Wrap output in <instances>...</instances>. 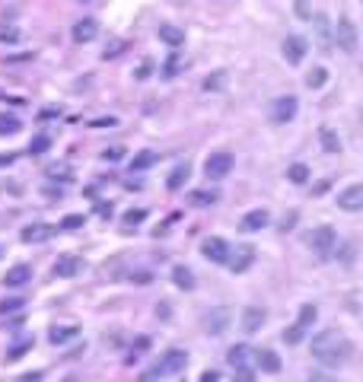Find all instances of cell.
<instances>
[{"instance_id": "6da1fadb", "label": "cell", "mask_w": 363, "mask_h": 382, "mask_svg": "<svg viewBox=\"0 0 363 382\" xmlns=\"http://www.w3.org/2000/svg\"><path fill=\"white\" fill-rule=\"evenodd\" d=\"M309 351H312V357L322 360L325 367L338 369L341 363H348V360L354 357V341H350L348 335H341L338 328H325L309 341Z\"/></svg>"}, {"instance_id": "7a4b0ae2", "label": "cell", "mask_w": 363, "mask_h": 382, "mask_svg": "<svg viewBox=\"0 0 363 382\" xmlns=\"http://www.w3.org/2000/svg\"><path fill=\"white\" fill-rule=\"evenodd\" d=\"M185 367H188V353L182 351V347H172V351L163 353L153 367H147L144 373L137 376V382H156V379H163V376H179Z\"/></svg>"}, {"instance_id": "3957f363", "label": "cell", "mask_w": 363, "mask_h": 382, "mask_svg": "<svg viewBox=\"0 0 363 382\" xmlns=\"http://www.w3.org/2000/svg\"><path fill=\"white\" fill-rule=\"evenodd\" d=\"M302 242H306L318 258H332L334 242H338V232H334L332 226H316V230L306 232V239H302Z\"/></svg>"}, {"instance_id": "277c9868", "label": "cell", "mask_w": 363, "mask_h": 382, "mask_svg": "<svg viewBox=\"0 0 363 382\" xmlns=\"http://www.w3.org/2000/svg\"><path fill=\"white\" fill-rule=\"evenodd\" d=\"M233 166H236V159H233V153H227V150H217V153H211V157L204 159V175L211 182H217V179H227L229 173H233Z\"/></svg>"}, {"instance_id": "5b68a950", "label": "cell", "mask_w": 363, "mask_h": 382, "mask_svg": "<svg viewBox=\"0 0 363 382\" xmlns=\"http://www.w3.org/2000/svg\"><path fill=\"white\" fill-rule=\"evenodd\" d=\"M83 268H86L83 255H74V252L58 255V258H54V264H51V278L70 280V278H76V274H80V271H83Z\"/></svg>"}, {"instance_id": "8992f818", "label": "cell", "mask_w": 363, "mask_h": 382, "mask_svg": "<svg viewBox=\"0 0 363 382\" xmlns=\"http://www.w3.org/2000/svg\"><path fill=\"white\" fill-rule=\"evenodd\" d=\"M300 112V99L296 96H277L271 102V121L274 125H290Z\"/></svg>"}, {"instance_id": "52a82bcc", "label": "cell", "mask_w": 363, "mask_h": 382, "mask_svg": "<svg viewBox=\"0 0 363 382\" xmlns=\"http://www.w3.org/2000/svg\"><path fill=\"white\" fill-rule=\"evenodd\" d=\"M229 252H233V246H229L223 236H207V239L201 242V255H204L207 262H213V264H227Z\"/></svg>"}, {"instance_id": "ba28073f", "label": "cell", "mask_w": 363, "mask_h": 382, "mask_svg": "<svg viewBox=\"0 0 363 382\" xmlns=\"http://www.w3.org/2000/svg\"><path fill=\"white\" fill-rule=\"evenodd\" d=\"M201 328H204L207 335H223V331L229 328V309L227 306L207 309V312L201 315Z\"/></svg>"}, {"instance_id": "9c48e42d", "label": "cell", "mask_w": 363, "mask_h": 382, "mask_svg": "<svg viewBox=\"0 0 363 382\" xmlns=\"http://www.w3.org/2000/svg\"><path fill=\"white\" fill-rule=\"evenodd\" d=\"M255 246H236V252H229V258H227V264H229V271L233 274H245V271L255 264Z\"/></svg>"}, {"instance_id": "30bf717a", "label": "cell", "mask_w": 363, "mask_h": 382, "mask_svg": "<svg viewBox=\"0 0 363 382\" xmlns=\"http://www.w3.org/2000/svg\"><path fill=\"white\" fill-rule=\"evenodd\" d=\"M334 38H338V45L344 48V51H350L354 54L357 51V26L350 23V16H341L338 19V26H334Z\"/></svg>"}, {"instance_id": "8fae6325", "label": "cell", "mask_w": 363, "mask_h": 382, "mask_svg": "<svg viewBox=\"0 0 363 382\" xmlns=\"http://www.w3.org/2000/svg\"><path fill=\"white\" fill-rule=\"evenodd\" d=\"M54 232H58V226H51V223H29L19 230V239H23L26 246H38V242L51 239Z\"/></svg>"}, {"instance_id": "7c38bea8", "label": "cell", "mask_w": 363, "mask_h": 382, "mask_svg": "<svg viewBox=\"0 0 363 382\" xmlns=\"http://www.w3.org/2000/svg\"><path fill=\"white\" fill-rule=\"evenodd\" d=\"M280 51H284L287 64H302V58H306V51H309V42H306L302 35H287L284 38V45H280Z\"/></svg>"}, {"instance_id": "4fadbf2b", "label": "cell", "mask_w": 363, "mask_h": 382, "mask_svg": "<svg viewBox=\"0 0 363 382\" xmlns=\"http://www.w3.org/2000/svg\"><path fill=\"white\" fill-rule=\"evenodd\" d=\"M268 226H271V214H268L265 207L249 210V214L239 220V232H261V230H268Z\"/></svg>"}, {"instance_id": "5bb4252c", "label": "cell", "mask_w": 363, "mask_h": 382, "mask_svg": "<svg viewBox=\"0 0 363 382\" xmlns=\"http://www.w3.org/2000/svg\"><path fill=\"white\" fill-rule=\"evenodd\" d=\"M252 363H255L261 373H271V376H277L280 369H284V363H280V353L277 351H268V347H261V351L252 353Z\"/></svg>"}, {"instance_id": "9a60e30c", "label": "cell", "mask_w": 363, "mask_h": 382, "mask_svg": "<svg viewBox=\"0 0 363 382\" xmlns=\"http://www.w3.org/2000/svg\"><path fill=\"white\" fill-rule=\"evenodd\" d=\"M338 207L348 210V214L363 210V185H360V182H354V185H348L344 191H341V195H338Z\"/></svg>"}, {"instance_id": "2e32d148", "label": "cell", "mask_w": 363, "mask_h": 382, "mask_svg": "<svg viewBox=\"0 0 363 382\" xmlns=\"http://www.w3.org/2000/svg\"><path fill=\"white\" fill-rule=\"evenodd\" d=\"M265 319H268V312L261 306H245L242 309V331H245V335H255V331H261Z\"/></svg>"}, {"instance_id": "e0dca14e", "label": "cell", "mask_w": 363, "mask_h": 382, "mask_svg": "<svg viewBox=\"0 0 363 382\" xmlns=\"http://www.w3.org/2000/svg\"><path fill=\"white\" fill-rule=\"evenodd\" d=\"M70 35H74V42L86 45V42H92V38L99 35V23H96V19H92V16H83V19H76V23H74Z\"/></svg>"}, {"instance_id": "ac0fdd59", "label": "cell", "mask_w": 363, "mask_h": 382, "mask_svg": "<svg viewBox=\"0 0 363 382\" xmlns=\"http://www.w3.org/2000/svg\"><path fill=\"white\" fill-rule=\"evenodd\" d=\"M76 335H80V325H51V328H48V341H51L54 347H64L67 341H74Z\"/></svg>"}, {"instance_id": "d6986e66", "label": "cell", "mask_w": 363, "mask_h": 382, "mask_svg": "<svg viewBox=\"0 0 363 382\" xmlns=\"http://www.w3.org/2000/svg\"><path fill=\"white\" fill-rule=\"evenodd\" d=\"M32 280V264H13L3 274V287H23Z\"/></svg>"}, {"instance_id": "ffe728a7", "label": "cell", "mask_w": 363, "mask_h": 382, "mask_svg": "<svg viewBox=\"0 0 363 382\" xmlns=\"http://www.w3.org/2000/svg\"><path fill=\"white\" fill-rule=\"evenodd\" d=\"M217 201H220L217 188H195V191H188V204H191V207H213Z\"/></svg>"}, {"instance_id": "44dd1931", "label": "cell", "mask_w": 363, "mask_h": 382, "mask_svg": "<svg viewBox=\"0 0 363 382\" xmlns=\"http://www.w3.org/2000/svg\"><path fill=\"white\" fill-rule=\"evenodd\" d=\"M156 35L163 38V42H166L169 48H179V45H185V29H179V26H172V23H159Z\"/></svg>"}, {"instance_id": "7402d4cb", "label": "cell", "mask_w": 363, "mask_h": 382, "mask_svg": "<svg viewBox=\"0 0 363 382\" xmlns=\"http://www.w3.org/2000/svg\"><path fill=\"white\" fill-rule=\"evenodd\" d=\"M188 179H191V166L179 163V166H172V173H169V179H166V188L169 191H182Z\"/></svg>"}, {"instance_id": "603a6c76", "label": "cell", "mask_w": 363, "mask_h": 382, "mask_svg": "<svg viewBox=\"0 0 363 382\" xmlns=\"http://www.w3.org/2000/svg\"><path fill=\"white\" fill-rule=\"evenodd\" d=\"M172 284L185 293L195 290V274H191L188 264H172Z\"/></svg>"}, {"instance_id": "cb8c5ba5", "label": "cell", "mask_w": 363, "mask_h": 382, "mask_svg": "<svg viewBox=\"0 0 363 382\" xmlns=\"http://www.w3.org/2000/svg\"><path fill=\"white\" fill-rule=\"evenodd\" d=\"M159 163V153H153V150H140V153H134L131 157V173H147V169H153V166Z\"/></svg>"}, {"instance_id": "d4e9b609", "label": "cell", "mask_w": 363, "mask_h": 382, "mask_svg": "<svg viewBox=\"0 0 363 382\" xmlns=\"http://www.w3.org/2000/svg\"><path fill=\"white\" fill-rule=\"evenodd\" d=\"M252 347L249 344H233L227 351V360H229V367H252Z\"/></svg>"}, {"instance_id": "484cf974", "label": "cell", "mask_w": 363, "mask_h": 382, "mask_svg": "<svg viewBox=\"0 0 363 382\" xmlns=\"http://www.w3.org/2000/svg\"><path fill=\"white\" fill-rule=\"evenodd\" d=\"M338 255V262L344 264V268H354V258H357V242L354 239H344V242H334V252Z\"/></svg>"}, {"instance_id": "4316f807", "label": "cell", "mask_w": 363, "mask_h": 382, "mask_svg": "<svg viewBox=\"0 0 363 382\" xmlns=\"http://www.w3.org/2000/svg\"><path fill=\"white\" fill-rule=\"evenodd\" d=\"M150 347H153V337L150 335H137L134 341H131V351H128V357H124V360H128V363H137V357H144Z\"/></svg>"}, {"instance_id": "83f0119b", "label": "cell", "mask_w": 363, "mask_h": 382, "mask_svg": "<svg viewBox=\"0 0 363 382\" xmlns=\"http://www.w3.org/2000/svg\"><path fill=\"white\" fill-rule=\"evenodd\" d=\"M32 347H35V337H19L13 347H7V357H3V360H7V363H16V360L26 357Z\"/></svg>"}, {"instance_id": "f1b7e54d", "label": "cell", "mask_w": 363, "mask_h": 382, "mask_svg": "<svg viewBox=\"0 0 363 382\" xmlns=\"http://www.w3.org/2000/svg\"><path fill=\"white\" fill-rule=\"evenodd\" d=\"M316 319H318V309L312 306V303H302V306H300V315H296V328L309 331L312 325H316Z\"/></svg>"}, {"instance_id": "f546056e", "label": "cell", "mask_w": 363, "mask_h": 382, "mask_svg": "<svg viewBox=\"0 0 363 382\" xmlns=\"http://www.w3.org/2000/svg\"><path fill=\"white\" fill-rule=\"evenodd\" d=\"M318 143H322V150L325 153H341V137H338V131H332V127H322V131H318Z\"/></svg>"}, {"instance_id": "4dcf8cb0", "label": "cell", "mask_w": 363, "mask_h": 382, "mask_svg": "<svg viewBox=\"0 0 363 382\" xmlns=\"http://www.w3.org/2000/svg\"><path fill=\"white\" fill-rule=\"evenodd\" d=\"M45 175L51 182H60V185H67V182H74V173H70V166L67 163H51L45 169Z\"/></svg>"}, {"instance_id": "1f68e13d", "label": "cell", "mask_w": 363, "mask_h": 382, "mask_svg": "<svg viewBox=\"0 0 363 382\" xmlns=\"http://www.w3.org/2000/svg\"><path fill=\"white\" fill-rule=\"evenodd\" d=\"M182 67H185V61H182V54H169L166 61H163V70H159V74L166 77V80H172V77H179L182 74Z\"/></svg>"}, {"instance_id": "d6a6232c", "label": "cell", "mask_w": 363, "mask_h": 382, "mask_svg": "<svg viewBox=\"0 0 363 382\" xmlns=\"http://www.w3.org/2000/svg\"><path fill=\"white\" fill-rule=\"evenodd\" d=\"M147 217H150V214H147L144 207H131L128 214L121 217V226H124V230H134V226H144Z\"/></svg>"}, {"instance_id": "836d02e7", "label": "cell", "mask_w": 363, "mask_h": 382, "mask_svg": "<svg viewBox=\"0 0 363 382\" xmlns=\"http://www.w3.org/2000/svg\"><path fill=\"white\" fill-rule=\"evenodd\" d=\"M26 303H29V296H3V300H0V315L19 312V309H26Z\"/></svg>"}, {"instance_id": "e575fe53", "label": "cell", "mask_w": 363, "mask_h": 382, "mask_svg": "<svg viewBox=\"0 0 363 382\" xmlns=\"http://www.w3.org/2000/svg\"><path fill=\"white\" fill-rule=\"evenodd\" d=\"M287 179L293 182V185H306V182H309V166H306V163H293L287 169Z\"/></svg>"}, {"instance_id": "d590c367", "label": "cell", "mask_w": 363, "mask_h": 382, "mask_svg": "<svg viewBox=\"0 0 363 382\" xmlns=\"http://www.w3.org/2000/svg\"><path fill=\"white\" fill-rule=\"evenodd\" d=\"M23 131V121L16 118V115H0V134H19Z\"/></svg>"}, {"instance_id": "8d00e7d4", "label": "cell", "mask_w": 363, "mask_h": 382, "mask_svg": "<svg viewBox=\"0 0 363 382\" xmlns=\"http://www.w3.org/2000/svg\"><path fill=\"white\" fill-rule=\"evenodd\" d=\"M51 137L48 134H38V137H32V143H29V157H42V153H48L51 150Z\"/></svg>"}, {"instance_id": "74e56055", "label": "cell", "mask_w": 363, "mask_h": 382, "mask_svg": "<svg viewBox=\"0 0 363 382\" xmlns=\"http://www.w3.org/2000/svg\"><path fill=\"white\" fill-rule=\"evenodd\" d=\"M201 86H204V93H220L223 86H227V74H223V70H217V74L204 77V83H201Z\"/></svg>"}, {"instance_id": "f35d334b", "label": "cell", "mask_w": 363, "mask_h": 382, "mask_svg": "<svg viewBox=\"0 0 363 382\" xmlns=\"http://www.w3.org/2000/svg\"><path fill=\"white\" fill-rule=\"evenodd\" d=\"M325 80H328L325 67H312L309 74H306V86H309V90H322V86H325Z\"/></svg>"}, {"instance_id": "ab89813d", "label": "cell", "mask_w": 363, "mask_h": 382, "mask_svg": "<svg viewBox=\"0 0 363 382\" xmlns=\"http://www.w3.org/2000/svg\"><path fill=\"white\" fill-rule=\"evenodd\" d=\"M83 223H86V217L83 214H67V217L58 223V230H64V232H74V230H83Z\"/></svg>"}, {"instance_id": "60d3db41", "label": "cell", "mask_w": 363, "mask_h": 382, "mask_svg": "<svg viewBox=\"0 0 363 382\" xmlns=\"http://www.w3.org/2000/svg\"><path fill=\"white\" fill-rule=\"evenodd\" d=\"M284 344H302V341H306V331L302 328H296V325H290V328H284Z\"/></svg>"}, {"instance_id": "b9f144b4", "label": "cell", "mask_w": 363, "mask_h": 382, "mask_svg": "<svg viewBox=\"0 0 363 382\" xmlns=\"http://www.w3.org/2000/svg\"><path fill=\"white\" fill-rule=\"evenodd\" d=\"M296 223H300V210H287V214H284V220L277 223V230L280 232H290V230H296Z\"/></svg>"}, {"instance_id": "7bdbcfd3", "label": "cell", "mask_w": 363, "mask_h": 382, "mask_svg": "<svg viewBox=\"0 0 363 382\" xmlns=\"http://www.w3.org/2000/svg\"><path fill=\"white\" fill-rule=\"evenodd\" d=\"M233 382H255V367H233Z\"/></svg>"}, {"instance_id": "ee69618b", "label": "cell", "mask_w": 363, "mask_h": 382, "mask_svg": "<svg viewBox=\"0 0 363 382\" xmlns=\"http://www.w3.org/2000/svg\"><path fill=\"white\" fill-rule=\"evenodd\" d=\"M96 214L102 220H112V214H115V204L112 201H96Z\"/></svg>"}, {"instance_id": "f6af8a7d", "label": "cell", "mask_w": 363, "mask_h": 382, "mask_svg": "<svg viewBox=\"0 0 363 382\" xmlns=\"http://www.w3.org/2000/svg\"><path fill=\"white\" fill-rule=\"evenodd\" d=\"M121 157H124V150H121V147H108V150H102V159H106V163H118Z\"/></svg>"}, {"instance_id": "bcb514c9", "label": "cell", "mask_w": 363, "mask_h": 382, "mask_svg": "<svg viewBox=\"0 0 363 382\" xmlns=\"http://www.w3.org/2000/svg\"><path fill=\"white\" fill-rule=\"evenodd\" d=\"M328 188H332V179H322V182H316V185H312V198H322L328 191Z\"/></svg>"}, {"instance_id": "7dc6e473", "label": "cell", "mask_w": 363, "mask_h": 382, "mask_svg": "<svg viewBox=\"0 0 363 382\" xmlns=\"http://www.w3.org/2000/svg\"><path fill=\"white\" fill-rule=\"evenodd\" d=\"M42 191H45V198L48 201H60V198H64V188H54V185H48V188H42Z\"/></svg>"}, {"instance_id": "c3c4849f", "label": "cell", "mask_w": 363, "mask_h": 382, "mask_svg": "<svg viewBox=\"0 0 363 382\" xmlns=\"http://www.w3.org/2000/svg\"><path fill=\"white\" fill-rule=\"evenodd\" d=\"M131 280H134V284H150L153 271H134V274H131Z\"/></svg>"}, {"instance_id": "681fc988", "label": "cell", "mask_w": 363, "mask_h": 382, "mask_svg": "<svg viewBox=\"0 0 363 382\" xmlns=\"http://www.w3.org/2000/svg\"><path fill=\"white\" fill-rule=\"evenodd\" d=\"M42 379H45V373H42V369H32V373H23L16 382H42Z\"/></svg>"}, {"instance_id": "f907efd6", "label": "cell", "mask_w": 363, "mask_h": 382, "mask_svg": "<svg viewBox=\"0 0 363 382\" xmlns=\"http://www.w3.org/2000/svg\"><path fill=\"white\" fill-rule=\"evenodd\" d=\"M153 74V61H144V64H140V67H137V80H147V77Z\"/></svg>"}, {"instance_id": "816d5d0a", "label": "cell", "mask_w": 363, "mask_h": 382, "mask_svg": "<svg viewBox=\"0 0 363 382\" xmlns=\"http://www.w3.org/2000/svg\"><path fill=\"white\" fill-rule=\"evenodd\" d=\"M296 16H300V19H309V0H296Z\"/></svg>"}, {"instance_id": "f5cc1de1", "label": "cell", "mask_w": 363, "mask_h": 382, "mask_svg": "<svg viewBox=\"0 0 363 382\" xmlns=\"http://www.w3.org/2000/svg\"><path fill=\"white\" fill-rule=\"evenodd\" d=\"M92 127H115L118 125V118H112V115H108V118H96V121H90Z\"/></svg>"}, {"instance_id": "db71d44e", "label": "cell", "mask_w": 363, "mask_h": 382, "mask_svg": "<svg viewBox=\"0 0 363 382\" xmlns=\"http://www.w3.org/2000/svg\"><path fill=\"white\" fill-rule=\"evenodd\" d=\"M16 159H19L16 153H0V169H3V166H13Z\"/></svg>"}, {"instance_id": "11a10c76", "label": "cell", "mask_w": 363, "mask_h": 382, "mask_svg": "<svg viewBox=\"0 0 363 382\" xmlns=\"http://www.w3.org/2000/svg\"><path fill=\"white\" fill-rule=\"evenodd\" d=\"M201 382H220V373L217 369H207V373H201Z\"/></svg>"}, {"instance_id": "9f6ffc18", "label": "cell", "mask_w": 363, "mask_h": 382, "mask_svg": "<svg viewBox=\"0 0 363 382\" xmlns=\"http://www.w3.org/2000/svg\"><path fill=\"white\" fill-rule=\"evenodd\" d=\"M58 109H42V115H38V118H42V121H51V118H58Z\"/></svg>"}, {"instance_id": "6f0895ef", "label": "cell", "mask_w": 363, "mask_h": 382, "mask_svg": "<svg viewBox=\"0 0 363 382\" xmlns=\"http://www.w3.org/2000/svg\"><path fill=\"white\" fill-rule=\"evenodd\" d=\"M0 42H16V29H10V32H0Z\"/></svg>"}, {"instance_id": "680465c9", "label": "cell", "mask_w": 363, "mask_h": 382, "mask_svg": "<svg viewBox=\"0 0 363 382\" xmlns=\"http://www.w3.org/2000/svg\"><path fill=\"white\" fill-rule=\"evenodd\" d=\"M169 312H172V309H169V303H163V306H156V315H163V319H166Z\"/></svg>"}, {"instance_id": "91938a15", "label": "cell", "mask_w": 363, "mask_h": 382, "mask_svg": "<svg viewBox=\"0 0 363 382\" xmlns=\"http://www.w3.org/2000/svg\"><path fill=\"white\" fill-rule=\"evenodd\" d=\"M309 382H332V379H328V376H318V373H312V376H309Z\"/></svg>"}, {"instance_id": "94428289", "label": "cell", "mask_w": 363, "mask_h": 382, "mask_svg": "<svg viewBox=\"0 0 363 382\" xmlns=\"http://www.w3.org/2000/svg\"><path fill=\"white\" fill-rule=\"evenodd\" d=\"M0 258H3V246H0Z\"/></svg>"}, {"instance_id": "6125c7cd", "label": "cell", "mask_w": 363, "mask_h": 382, "mask_svg": "<svg viewBox=\"0 0 363 382\" xmlns=\"http://www.w3.org/2000/svg\"><path fill=\"white\" fill-rule=\"evenodd\" d=\"M80 3H90V0H80Z\"/></svg>"}, {"instance_id": "be15d7a7", "label": "cell", "mask_w": 363, "mask_h": 382, "mask_svg": "<svg viewBox=\"0 0 363 382\" xmlns=\"http://www.w3.org/2000/svg\"><path fill=\"white\" fill-rule=\"evenodd\" d=\"M179 382H185V379H179Z\"/></svg>"}]
</instances>
